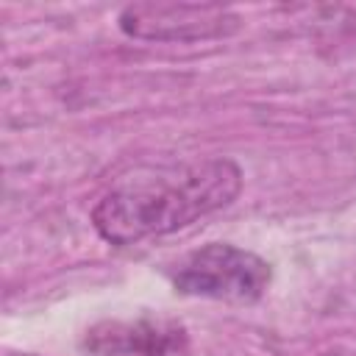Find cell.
<instances>
[{
	"label": "cell",
	"mask_w": 356,
	"mask_h": 356,
	"mask_svg": "<svg viewBox=\"0 0 356 356\" xmlns=\"http://www.w3.org/2000/svg\"><path fill=\"white\" fill-rule=\"evenodd\" d=\"M242 170L231 159H203L128 175L92 209L95 231L111 245H134L192 225L234 203Z\"/></svg>",
	"instance_id": "obj_1"
},
{
	"label": "cell",
	"mask_w": 356,
	"mask_h": 356,
	"mask_svg": "<svg viewBox=\"0 0 356 356\" xmlns=\"http://www.w3.org/2000/svg\"><path fill=\"white\" fill-rule=\"evenodd\" d=\"M273 281L270 264L253 250L211 242L189 253L172 273V284L184 295L228 300V303H253L259 300Z\"/></svg>",
	"instance_id": "obj_2"
},
{
	"label": "cell",
	"mask_w": 356,
	"mask_h": 356,
	"mask_svg": "<svg viewBox=\"0 0 356 356\" xmlns=\"http://www.w3.org/2000/svg\"><path fill=\"white\" fill-rule=\"evenodd\" d=\"M120 28L145 42H200L234 33L239 17L222 6L134 3L120 11Z\"/></svg>",
	"instance_id": "obj_3"
},
{
	"label": "cell",
	"mask_w": 356,
	"mask_h": 356,
	"mask_svg": "<svg viewBox=\"0 0 356 356\" xmlns=\"http://www.w3.org/2000/svg\"><path fill=\"white\" fill-rule=\"evenodd\" d=\"M86 350L97 356H186L189 334L178 320H108L86 331Z\"/></svg>",
	"instance_id": "obj_4"
}]
</instances>
